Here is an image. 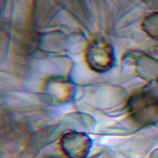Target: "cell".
I'll return each mask as SVG.
<instances>
[{
  "instance_id": "6da1fadb",
  "label": "cell",
  "mask_w": 158,
  "mask_h": 158,
  "mask_svg": "<svg viewBox=\"0 0 158 158\" xmlns=\"http://www.w3.org/2000/svg\"><path fill=\"white\" fill-rule=\"evenodd\" d=\"M63 149L71 158H81L89 146V140L84 135L70 133L63 138Z\"/></svg>"
}]
</instances>
